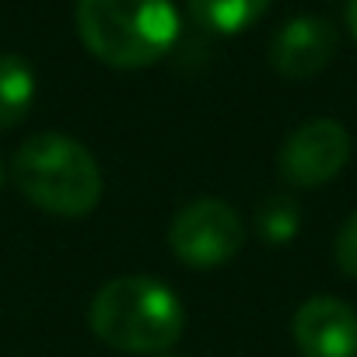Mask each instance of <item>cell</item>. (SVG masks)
<instances>
[{
    "label": "cell",
    "mask_w": 357,
    "mask_h": 357,
    "mask_svg": "<svg viewBox=\"0 0 357 357\" xmlns=\"http://www.w3.org/2000/svg\"><path fill=\"white\" fill-rule=\"evenodd\" d=\"M18 193L46 214L84 218L102 200V168L95 154L67 133H36L11 158Z\"/></svg>",
    "instance_id": "cell-1"
},
{
    "label": "cell",
    "mask_w": 357,
    "mask_h": 357,
    "mask_svg": "<svg viewBox=\"0 0 357 357\" xmlns=\"http://www.w3.org/2000/svg\"><path fill=\"white\" fill-rule=\"evenodd\" d=\"M91 333L123 354H165L186 329V312L161 280L147 273L116 277L98 287L91 312Z\"/></svg>",
    "instance_id": "cell-2"
},
{
    "label": "cell",
    "mask_w": 357,
    "mask_h": 357,
    "mask_svg": "<svg viewBox=\"0 0 357 357\" xmlns=\"http://www.w3.org/2000/svg\"><path fill=\"white\" fill-rule=\"evenodd\" d=\"M74 25L84 50L116 70L151 67L178 39L172 0H77Z\"/></svg>",
    "instance_id": "cell-3"
},
{
    "label": "cell",
    "mask_w": 357,
    "mask_h": 357,
    "mask_svg": "<svg viewBox=\"0 0 357 357\" xmlns=\"http://www.w3.org/2000/svg\"><path fill=\"white\" fill-rule=\"evenodd\" d=\"M168 245L178 263L211 270L238 256V249L245 245V221L231 204L204 197L175 214L168 228Z\"/></svg>",
    "instance_id": "cell-4"
},
{
    "label": "cell",
    "mask_w": 357,
    "mask_h": 357,
    "mask_svg": "<svg viewBox=\"0 0 357 357\" xmlns=\"http://www.w3.org/2000/svg\"><path fill=\"white\" fill-rule=\"evenodd\" d=\"M350 161V133L336 119H308L280 147V175L298 190L322 186Z\"/></svg>",
    "instance_id": "cell-5"
},
{
    "label": "cell",
    "mask_w": 357,
    "mask_h": 357,
    "mask_svg": "<svg viewBox=\"0 0 357 357\" xmlns=\"http://www.w3.org/2000/svg\"><path fill=\"white\" fill-rule=\"evenodd\" d=\"M301 357H357V312L329 294L308 298L291 322Z\"/></svg>",
    "instance_id": "cell-6"
},
{
    "label": "cell",
    "mask_w": 357,
    "mask_h": 357,
    "mask_svg": "<svg viewBox=\"0 0 357 357\" xmlns=\"http://www.w3.org/2000/svg\"><path fill=\"white\" fill-rule=\"evenodd\" d=\"M336 29L319 18V15H301L291 18L270 43V63L280 77L287 81H305L315 77L319 70L329 67L336 56Z\"/></svg>",
    "instance_id": "cell-7"
},
{
    "label": "cell",
    "mask_w": 357,
    "mask_h": 357,
    "mask_svg": "<svg viewBox=\"0 0 357 357\" xmlns=\"http://www.w3.org/2000/svg\"><path fill=\"white\" fill-rule=\"evenodd\" d=\"M36 102V74L25 56L0 53V130L18 126Z\"/></svg>",
    "instance_id": "cell-8"
},
{
    "label": "cell",
    "mask_w": 357,
    "mask_h": 357,
    "mask_svg": "<svg viewBox=\"0 0 357 357\" xmlns=\"http://www.w3.org/2000/svg\"><path fill=\"white\" fill-rule=\"evenodd\" d=\"M190 4V18L211 32V36H235L249 25H256L270 0H186Z\"/></svg>",
    "instance_id": "cell-9"
},
{
    "label": "cell",
    "mask_w": 357,
    "mask_h": 357,
    "mask_svg": "<svg viewBox=\"0 0 357 357\" xmlns=\"http://www.w3.org/2000/svg\"><path fill=\"white\" fill-rule=\"evenodd\" d=\"M301 225V207L294 197H266L256 211V228L263 235V242L270 245H284L298 235Z\"/></svg>",
    "instance_id": "cell-10"
},
{
    "label": "cell",
    "mask_w": 357,
    "mask_h": 357,
    "mask_svg": "<svg viewBox=\"0 0 357 357\" xmlns=\"http://www.w3.org/2000/svg\"><path fill=\"white\" fill-rule=\"evenodd\" d=\"M336 266L357 280V211L343 221L340 235H336Z\"/></svg>",
    "instance_id": "cell-11"
},
{
    "label": "cell",
    "mask_w": 357,
    "mask_h": 357,
    "mask_svg": "<svg viewBox=\"0 0 357 357\" xmlns=\"http://www.w3.org/2000/svg\"><path fill=\"white\" fill-rule=\"evenodd\" d=\"M347 25H350V36L357 39V0H350V4H347Z\"/></svg>",
    "instance_id": "cell-12"
},
{
    "label": "cell",
    "mask_w": 357,
    "mask_h": 357,
    "mask_svg": "<svg viewBox=\"0 0 357 357\" xmlns=\"http://www.w3.org/2000/svg\"><path fill=\"white\" fill-rule=\"evenodd\" d=\"M0 183H4V161H0Z\"/></svg>",
    "instance_id": "cell-13"
},
{
    "label": "cell",
    "mask_w": 357,
    "mask_h": 357,
    "mask_svg": "<svg viewBox=\"0 0 357 357\" xmlns=\"http://www.w3.org/2000/svg\"><path fill=\"white\" fill-rule=\"evenodd\" d=\"M158 357H175V354H158Z\"/></svg>",
    "instance_id": "cell-14"
}]
</instances>
